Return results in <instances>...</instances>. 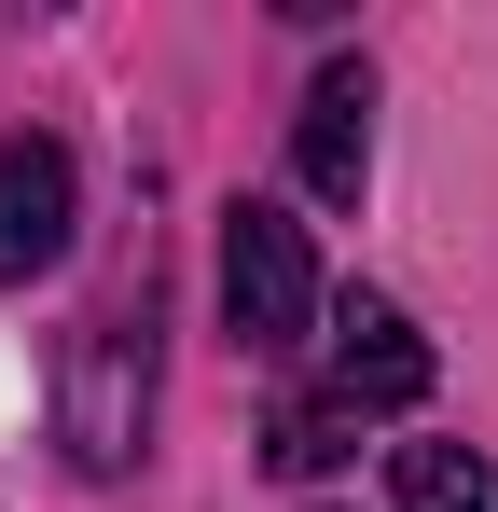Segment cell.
<instances>
[{"mask_svg": "<svg viewBox=\"0 0 498 512\" xmlns=\"http://www.w3.org/2000/svg\"><path fill=\"white\" fill-rule=\"evenodd\" d=\"M319 319V263H305V222H277V208H222V333L249 360H277V346H305Z\"/></svg>", "mask_w": 498, "mask_h": 512, "instance_id": "2", "label": "cell"}, {"mask_svg": "<svg viewBox=\"0 0 498 512\" xmlns=\"http://www.w3.org/2000/svg\"><path fill=\"white\" fill-rule=\"evenodd\" d=\"M139 429H153V263H139L125 291H97L70 360H56V443H70L83 485L139 471Z\"/></svg>", "mask_w": 498, "mask_h": 512, "instance_id": "1", "label": "cell"}, {"mask_svg": "<svg viewBox=\"0 0 498 512\" xmlns=\"http://www.w3.org/2000/svg\"><path fill=\"white\" fill-rule=\"evenodd\" d=\"M346 443H360V416H332V402H277V429H263V457H277L291 485H305V471H332Z\"/></svg>", "mask_w": 498, "mask_h": 512, "instance_id": "7", "label": "cell"}, {"mask_svg": "<svg viewBox=\"0 0 498 512\" xmlns=\"http://www.w3.org/2000/svg\"><path fill=\"white\" fill-rule=\"evenodd\" d=\"M70 208H83V180H70L56 139H0V291H28L70 250Z\"/></svg>", "mask_w": 498, "mask_h": 512, "instance_id": "4", "label": "cell"}, {"mask_svg": "<svg viewBox=\"0 0 498 512\" xmlns=\"http://www.w3.org/2000/svg\"><path fill=\"white\" fill-rule=\"evenodd\" d=\"M429 402V346H415L402 305H346L332 333V416H415Z\"/></svg>", "mask_w": 498, "mask_h": 512, "instance_id": "5", "label": "cell"}, {"mask_svg": "<svg viewBox=\"0 0 498 512\" xmlns=\"http://www.w3.org/2000/svg\"><path fill=\"white\" fill-rule=\"evenodd\" d=\"M291 167H305V194H319V208H360V180H374V70H360V56H332L319 84H305Z\"/></svg>", "mask_w": 498, "mask_h": 512, "instance_id": "3", "label": "cell"}, {"mask_svg": "<svg viewBox=\"0 0 498 512\" xmlns=\"http://www.w3.org/2000/svg\"><path fill=\"white\" fill-rule=\"evenodd\" d=\"M388 499H402V512H498V499H485V457H471V443H402Z\"/></svg>", "mask_w": 498, "mask_h": 512, "instance_id": "6", "label": "cell"}]
</instances>
